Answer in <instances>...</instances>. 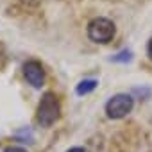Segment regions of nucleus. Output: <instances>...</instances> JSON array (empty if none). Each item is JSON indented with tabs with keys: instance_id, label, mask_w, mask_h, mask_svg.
I'll use <instances>...</instances> for the list:
<instances>
[{
	"instance_id": "423d86ee",
	"label": "nucleus",
	"mask_w": 152,
	"mask_h": 152,
	"mask_svg": "<svg viewBox=\"0 0 152 152\" xmlns=\"http://www.w3.org/2000/svg\"><path fill=\"white\" fill-rule=\"evenodd\" d=\"M131 59H132L131 50H122V52H118L116 56H113V57H111V61H113V63H127V61H131Z\"/></svg>"
},
{
	"instance_id": "f03ea898",
	"label": "nucleus",
	"mask_w": 152,
	"mask_h": 152,
	"mask_svg": "<svg viewBox=\"0 0 152 152\" xmlns=\"http://www.w3.org/2000/svg\"><path fill=\"white\" fill-rule=\"evenodd\" d=\"M115 23L107 18H95L88 23V38L93 41V43H109L113 38H115Z\"/></svg>"
},
{
	"instance_id": "9d476101",
	"label": "nucleus",
	"mask_w": 152,
	"mask_h": 152,
	"mask_svg": "<svg viewBox=\"0 0 152 152\" xmlns=\"http://www.w3.org/2000/svg\"><path fill=\"white\" fill-rule=\"evenodd\" d=\"M147 54H148L150 59H152V38H150V41H148V45H147Z\"/></svg>"
},
{
	"instance_id": "39448f33",
	"label": "nucleus",
	"mask_w": 152,
	"mask_h": 152,
	"mask_svg": "<svg viewBox=\"0 0 152 152\" xmlns=\"http://www.w3.org/2000/svg\"><path fill=\"white\" fill-rule=\"evenodd\" d=\"M97 79H84V81H81L79 84H77V88H75V93L77 95H88V93H91L95 88H97Z\"/></svg>"
},
{
	"instance_id": "f257e3e1",
	"label": "nucleus",
	"mask_w": 152,
	"mask_h": 152,
	"mask_svg": "<svg viewBox=\"0 0 152 152\" xmlns=\"http://www.w3.org/2000/svg\"><path fill=\"white\" fill-rule=\"evenodd\" d=\"M61 107H59V100L52 91H47L39 104H38V122L41 127H50L52 124H56V120L59 118Z\"/></svg>"
},
{
	"instance_id": "20e7f679",
	"label": "nucleus",
	"mask_w": 152,
	"mask_h": 152,
	"mask_svg": "<svg viewBox=\"0 0 152 152\" xmlns=\"http://www.w3.org/2000/svg\"><path fill=\"white\" fill-rule=\"evenodd\" d=\"M23 77L32 88L39 90L45 84V68H43V64L36 59L27 61L23 64Z\"/></svg>"
},
{
	"instance_id": "0eeeda50",
	"label": "nucleus",
	"mask_w": 152,
	"mask_h": 152,
	"mask_svg": "<svg viewBox=\"0 0 152 152\" xmlns=\"http://www.w3.org/2000/svg\"><path fill=\"white\" fill-rule=\"evenodd\" d=\"M20 2H22L23 6H27V7H36V6L41 4V0H20Z\"/></svg>"
},
{
	"instance_id": "1a4fd4ad",
	"label": "nucleus",
	"mask_w": 152,
	"mask_h": 152,
	"mask_svg": "<svg viewBox=\"0 0 152 152\" xmlns=\"http://www.w3.org/2000/svg\"><path fill=\"white\" fill-rule=\"evenodd\" d=\"M66 152H86V150H84L83 147H72V148H70V150H66Z\"/></svg>"
},
{
	"instance_id": "6e6552de",
	"label": "nucleus",
	"mask_w": 152,
	"mask_h": 152,
	"mask_svg": "<svg viewBox=\"0 0 152 152\" xmlns=\"http://www.w3.org/2000/svg\"><path fill=\"white\" fill-rule=\"evenodd\" d=\"M4 152H27L23 147H7Z\"/></svg>"
},
{
	"instance_id": "7ed1b4c3",
	"label": "nucleus",
	"mask_w": 152,
	"mask_h": 152,
	"mask_svg": "<svg viewBox=\"0 0 152 152\" xmlns=\"http://www.w3.org/2000/svg\"><path fill=\"white\" fill-rule=\"evenodd\" d=\"M134 107V99L132 95H127V93H118V95H113L107 104H106V113L109 118L113 120H120L124 116H127Z\"/></svg>"
}]
</instances>
